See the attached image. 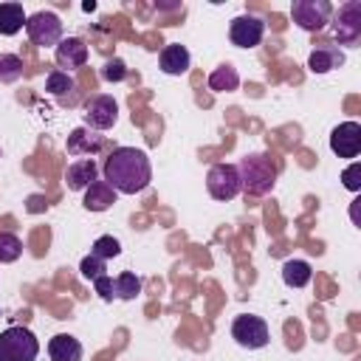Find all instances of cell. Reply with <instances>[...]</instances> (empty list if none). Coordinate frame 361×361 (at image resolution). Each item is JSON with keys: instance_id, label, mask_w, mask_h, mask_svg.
Returning <instances> with one entry per match:
<instances>
[{"instance_id": "obj_1", "label": "cell", "mask_w": 361, "mask_h": 361, "mask_svg": "<svg viewBox=\"0 0 361 361\" xmlns=\"http://www.w3.org/2000/svg\"><path fill=\"white\" fill-rule=\"evenodd\" d=\"M102 172H104V180L121 195H138L152 180L149 158L144 149H135V147H116L107 155Z\"/></svg>"}, {"instance_id": "obj_2", "label": "cell", "mask_w": 361, "mask_h": 361, "mask_svg": "<svg viewBox=\"0 0 361 361\" xmlns=\"http://www.w3.org/2000/svg\"><path fill=\"white\" fill-rule=\"evenodd\" d=\"M240 175V189L248 195H268L276 183V164L268 155H245L237 164Z\"/></svg>"}, {"instance_id": "obj_3", "label": "cell", "mask_w": 361, "mask_h": 361, "mask_svg": "<svg viewBox=\"0 0 361 361\" xmlns=\"http://www.w3.org/2000/svg\"><path fill=\"white\" fill-rule=\"evenodd\" d=\"M39 355V341L28 327H6L0 333V361H34Z\"/></svg>"}, {"instance_id": "obj_4", "label": "cell", "mask_w": 361, "mask_h": 361, "mask_svg": "<svg viewBox=\"0 0 361 361\" xmlns=\"http://www.w3.org/2000/svg\"><path fill=\"white\" fill-rule=\"evenodd\" d=\"M231 338H234L243 350H262V347L271 341V333H268V324H265L262 316L240 313V316H234V322H231Z\"/></svg>"}, {"instance_id": "obj_5", "label": "cell", "mask_w": 361, "mask_h": 361, "mask_svg": "<svg viewBox=\"0 0 361 361\" xmlns=\"http://www.w3.org/2000/svg\"><path fill=\"white\" fill-rule=\"evenodd\" d=\"M333 37L338 45L355 48L361 42V0H347L333 14Z\"/></svg>"}, {"instance_id": "obj_6", "label": "cell", "mask_w": 361, "mask_h": 361, "mask_svg": "<svg viewBox=\"0 0 361 361\" xmlns=\"http://www.w3.org/2000/svg\"><path fill=\"white\" fill-rule=\"evenodd\" d=\"M25 34L37 48H56L62 39V20L54 11H34L25 20Z\"/></svg>"}, {"instance_id": "obj_7", "label": "cell", "mask_w": 361, "mask_h": 361, "mask_svg": "<svg viewBox=\"0 0 361 361\" xmlns=\"http://www.w3.org/2000/svg\"><path fill=\"white\" fill-rule=\"evenodd\" d=\"M290 17L302 31H322L333 17V6L327 0H296Z\"/></svg>"}, {"instance_id": "obj_8", "label": "cell", "mask_w": 361, "mask_h": 361, "mask_svg": "<svg viewBox=\"0 0 361 361\" xmlns=\"http://www.w3.org/2000/svg\"><path fill=\"white\" fill-rule=\"evenodd\" d=\"M206 189L214 200H234L240 195V175L234 164H214L206 172Z\"/></svg>"}, {"instance_id": "obj_9", "label": "cell", "mask_w": 361, "mask_h": 361, "mask_svg": "<svg viewBox=\"0 0 361 361\" xmlns=\"http://www.w3.org/2000/svg\"><path fill=\"white\" fill-rule=\"evenodd\" d=\"M85 124L90 130H110L116 121H118V104L113 96L102 93V96H93L87 104H85Z\"/></svg>"}, {"instance_id": "obj_10", "label": "cell", "mask_w": 361, "mask_h": 361, "mask_svg": "<svg viewBox=\"0 0 361 361\" xmlns=\"http://www.w3.org/2000/svg\"><path fill=\"white\" fill-rule=\"evenodd\" d=\"M262 34H265V23L254 14H240L228 25V39L237 48H257L262 42Z\"/></svg>"}, {"instance_id": "obj_11", "label": "cell", "mask_w": 361, "mask_h": 361, "mask_svg": "<svg viewBox=\"0 0 361 361\" xmlns=\"http://www.w3.org/2000/svg\"><path fill=\"white\" fill-rule=\"evenodd\" d=\"M330 149L338 158H358L361 152V124L358 121H341L330 133Z\"/></svg>"}, {"instance_id": "obj_12", "label": "cell", "mask_w": 361, "mask_h": 361, "mask_svg": "<svg viewBox=\"0 0 361 361\" xmlns=\"http://www.w3.org/2000/svg\"><path fill=\"white\" fill-rule=\"evenodd\" d=\"M54 56H56V65L59 68H82L87 62V45L79 39V37H62L59 45L54 48Z\"/></svg>"}, {"instance_id": "obj_13", "label": "cell", "mask_w": 361, "mask_h": 361, "mask_svg": "<svg viewBox=\"0 0 361 361\" xmlns=\"http://www.w3.org/2000/svg\"><path fill=\"white\" fill-rule=\"evenodd\" d=\"M158 65H161V71H164L166 76H183V73L189 71V65H192V56H189L186 45H180V42H169V45L161 51Z\"/></svg>"}, {"instance_id": "obj_14", "label": "cell", "mask_w": 361, "mask_h": 361, "mask_svg": "<svg viewBox=\"0 0 361 361\" xmlns=\"http://www.w3.org/2000/svg\"><path fill=\"white\" fill-rule=\"evenodd\" d=\"M99 169H96V161L93 158H79L73 161L68 169H65V186L71 192H85L93 180H96Z\"/></svg>"}, {"instance_id": "obj_15", "label": "cell", "mask_w": 361, "mask_h": 361, "mask_svg": "<svg viewBox=\"0 0 361 361\" xmlns=\"http://www.w3.org/2000/svg\"><path fill=\"white\" fill-rule=\"evenodd\" d=\"M104 138L90 127H76L68 135V155H96L102 149Z\"/></svg>"}, {"instance_id": "obj_16", "label": "cell", "mask_w": 361, "mask_h": 361, "mask_svg": "<svg viewBox=\"0 0 361 361\" xmlns=\"http://www.w3.org/2000/svg\"><path fill=\"white\" fill-rule=\"evenodd\" d=\"M338 65H344V54H341L336 45H319V48H313L310 56H307V68H310L313 73H330V71L338 68Z\"/></svg>"}, {"instance_id": "obj_17", "label": "cell", "mask_w": 361, "mask_h": 361, "mask_svg": "<svg viewBox=\"0 0 361 361\" xmlns=\"http://www.w3.org/2000/svg\"><path fill=\"white\" fill-rule=\"evenodd\" d=\"M82 344H79V338H73V336H68V333H59V336H54L51 341H48V355H51V361H82Z\"/></svg>"}, {"instance_id": "obj_18", "label": "cell", "mask_w": 361, "mask_h": 361, "mask_svg": "<svg viewBox=\"0 0 361 361\" xmlns=\"http://www.w3.org/2000/svg\"><path fill=\"white\" fill-rule=\"evenodd\" d=\"M116 203V189L107 180H93L85 189V209L87 212H104Z\"/></svg>"}, {"instance_id": "obj_19", "label": "cell", "mask_w": 361, "mask_h": 361, "mask_svg": "<svg viewBox=\"0 0 361 361\" xmlns=\"http://www.w3.org/2000/svg\"><path fill=\"white\" fill-rule=\"evenodd\" d=\"M313 279V268L307 259H285L282 262V282L288 288H305Z\"/></svg>"}, {"instance_id": "obj_20", "label": "cell", "mask_w": 361, "mask_h": 361, "mask_svg": "<svg viewBox=\"0 0 361 361\" xmlns=\"http://www.w3.org/2000/svg\"><path fill=\"white\" fill-rule=\"evenodd\" d=\"M28 14L20 3H0V34L3 37H14L23 25H25Z\"/></svg>"}, {"instance_id": "obj_21", "label": "cell", "mask_w": 361, "mask_h": 361, "mask_svg": "<svg viewBox=\"0 0 361 361\" xmlns=\"http://www.w3.org/2000/svg\"><path fill=\"white\" fill-rule=\"evenodd\" d=\"M209 87H212L214 93H231V90H237V87H240V73H237V68H231V65H217V68L209 73Z\"/></svg>"}, {"instance_id": "obj_22", "label": "cell", "mask_w": 361, "mask_h": 361, "mask_svg": "<svg viewBox=\"0 0 361 361\" xmlns=\"http://www.w3.org/2000/svg\"><path fill=\"white\" fill-rule=\"evenodd\" d=\"M113 293L116 299H124V302H133L138 293H141V279L133 274V271H124L113 279Z\"/></svg>"}, {"instance_id": "obj_23", "label": "cell", "mask_w": 361, "mask_h": 361, "mask_svg": "<svg viewBox=\"0 0 361 361\" xmlns=\"http://www.w3.org/2000/svg\"><path fill=\"white\" fill-rule=\"evenodd\" d=\"M23 76V59L17 54H0V82L11 85Z\"/></svg>"}, {"instance_id": "obj_24", "label": "cell", "mask_w": 361, "mask_h": 361, "mask_svg": "<svg viewBox=\"0 0 361 361\" xmlns=\"http://www.w3.org/2000/svg\"><path fill=\"white\" fill-rule=\"evenodd\" d=\"M45 90H48L51 96H65V93H71V90H73L71 73H68V71H51L48 79H45Z\"/></svg>"}, {"instance_id": "obj_25", "label": "cell", "mask_w": 361, "mask_h": 361, "mask_svg": "<svg viewBox=\"0 0 361 361\" xmlns=\"http://www.w3.org/2000/svg\"><path fill=\"white\" fill-rule=\"evenodd\" d=\"M20 254H23V243H20V237L3 231V234H0V262H17Z\"/></svg>"}, {"instance_id": "obj_26", "label": "cell", "mask_w": 361, "mask_h": 361, "mask_svg": "<svg viewBox=\"0 0 361 361\" xmlns=\"http://www.w3.org/2000/svg\"><path fill=\"white\" fill-rule=\"evenodd\" d=\"M90 254L107 262V259H113V257H118V254H121V243H118L116 237H110V234H104V237H99V240L93 243V248H90Z\"/></svg>"}, {"instance_id": "obj_27", "label": "cell", "mask_w": 361, "mask_h": 361, "mask_svg": "<svg viewBox=\"0 0 361 361\" xmlns=\"http://www.w3.org/2000/svg\"><path fill=\"white\" fill-rule=\"evenodd\" d=\"M79 274L87 279V282H93V279H99V276H104V259H99V257H85L82 262H79Z\"/></svg>"}, {"instance_id": "obj_28", "label": "cell", "mask_w": 361, "mask_h": 361, "mask_svg": "<svg viewBox=\"0 0 361 361\" xmlns=\"http://www.w3.org/2000/svg\"><path fill=\"white\" fill-rule=\"evenodd\" d=\"M124 76H127V68H124L121 59H107V62H104V68H102V79H107V82H121Z\"/></svg>"}, {"instance_id": "obj_29", "label": "cell", "mask_w": 361, "mask_h": 361, "mask_svg": "<svg viewBox=\"0 0 361 361\" xmlns=\"http://www.w3.org/2000/svg\"><path fill=\"white\" fill-rule=\"evenodd\" d=\"M358 178H361V164L353 161V164L341 172V180H344V186H347L350 192H358V189H361V180H358Z\"/></svg>"}, {"instance_id": "obj_30", "label": "cell", "mask_w": 361, "mask_h": 361, "mask_svg": "<svg viewBox=\"0 0 361 361\" xmlns=\"http://www.w3.org/2000/svg\"><path fill=\"white\" fill-rule=\"evenodd\" d=\"M93 288H96V293L104 299V302H113L116 299V293H113V279L104 274V276H99V279H93Z\"/></svg>"}, {"instance_id": "obj_31", "label": "cell", "mask_w": 361, "mask_h": 361, "mask_svg": "<svg viewBox=\"0 0 361 361\" xmlns=\"http://www.w3.org/2000/svg\"><path fill=\"white\" fill-rule=\"evenodd\" d=\"M183 3L180 0H155V8L158 11H175V8H180Z\"/></svg>"}]
</instances>
